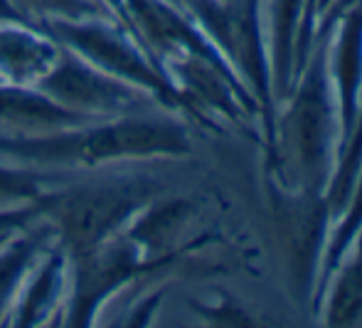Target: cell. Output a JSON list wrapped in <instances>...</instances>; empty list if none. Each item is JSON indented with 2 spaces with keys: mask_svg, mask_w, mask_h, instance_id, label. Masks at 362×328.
Returning a JSON list of instances; mask_svg holds the SVG:
<instances>
[{
  "mask_svg": "<svg viewBox=\"0 0 362 328\" xmlns=\"http://www.w3.org/2000/svg\"><path fill=\"white\" fill-rule=\"evenodd\" d=\"M190 153L187 126L170 116L94 119L37 136L0 133V161L35 171H94L114 163L185 158Z\"/></svg>",
  "mask_w": 362,
  "mask_h": 328,
  "instance_id": "6da1fadb",
  "label": "cell"
},
{
  "mask_svg": "<svg viewBox=\"0 0 362 328\" xmlns=\"http://www.w3.org/2000/svg\"><path fill=\"white\" fill-rule=\"evenodd\" d=\"M328 38L315 40L293 89L276 106L274 138L267 151V176L313 193H328L340 148L338 101L328 72Z\"/></svg>",
  "mask_w": 362,
  "mask_h": 328,
  "instance_id": "7a4b0ae2",
  "label": "cell"
},
{
  "mask_svg": "<svg viewBox=\"0 0 362 328\" xmlns=\"http://www.w3.org/2000/svg\"><path fill=\"white\" fill-rule=\"evenodd\" d=\"M158 196H163V186L151 176H111L104 181L49 188L42 217L52 225L59 247L67 254H79L124 232Z\"/></svg>",
  "mask_w": 362,
  "mask_h": 328,
  "instance_id": "3957f363",
  "label": "cell"
},
{
  "mask_svg": "<svg viewBox=\"0 0 362 328\" xmlns=\"http://www.w3.org/2000/svg\"><path fill=\"white\" fill-rule=\"evenodd\" d=\"M197 28L207 35L242 79L259 106L264 153L274 138L276 101L272 91V64H269L267 35H264V0H173Z\"/></svg>",
  "mask_w": 362,
  "mask_h": 328,
  "instance_id": "277c9868",
  "label": "cell"
},
{
  "mask_svg": "<svg viewBox=\"0 0 362 328\" xmlns=\"http://www.w3.org/2000/svg\"><path fill=\"white\" fill-rule=\"evenodd\" d=\"M45 28L62 47L79 55L101 72L136 86L170 114L187 116L180 91L173 86L158 60L141 45V40L114 15H91L76 20H49Z\"/></svg>",
  "mask_w": 362,
  "mask_h": 328,
  "instance_id": "5b68a950",
  "label": "cell"
},
{
  "mask_svg": "<svg viewBox=\"0 0 362 328\" xmlns=\"http://www.w3.org/2000/svg\"><path fill=\"white\" fill-rule=\"evenodd\" d=\"M267 191L274 232L286 264L288 289L300 306L310 309L333 227L328 196L284 186L272 176H267Z\"/></svg>",
  "mask_w": 362,
  "mask_h": 328,
  "instance_id": "8992f818",
  "label": "cell"
},
{
  "mask_svg": "<svg viewBox=\"0 0 362 328\" xmlns=\"http://www.w3.org/2000/svg\"><path fill=\"white\" fill-rule=\"evenodd\" d=\"M163 266H165L163 262L148 259L126 232H119L116 237L79 254H69L72 281H69V296L57 326H94L106 304L121 289Z\"/></svg>",
  "mask_w": 362,
  "mask_h": 328,
  "instance_id": "52a82bcc",
  "label": "cell"
},
{
  "mask_svg": "<svg viewBox=\"0 0 362 328\" xmlns=\"http://www.w3.org/2000/svg\"><path fill=\"white\" fill-rule=\"evenodd\" d=\"M35 86L52 96L57 104L84 114L89 119H116V116L139 114L144 101H153L136 86L116 79L89 64L79 55L62 47L57 62Z\"/></svg>",
  "mask_w": 362,
  "mask_h": 328,
  "instance_id": "ba28073f",
  "label": "cell"
},
{
  "mask_svg": "<svg viewBox=\"0 0 362 328\" xmlns=\"http://www.w3.org/2000/svg\"><path fill=\"white\" fill-rule=\"evenodd\" d=\"M195 213H197V203L192 198L158 196L131 220L124 232L134 239L136 247L148 259L170 266L180 257L200 249L210 239L205 234V237L192 239V242H180L185 230L190 227Z\"/></svg>",
  "mask_w": 362,
  "mask_h": 328,
  "instance_id": "9c48e42d",
  "label": "cell"
},
{
  "mask_svg": "<svg viewBox=\"0 0 362 328\" xmlns=\"http://www.w3.org/2000/svg\"><path fill=\"white\" fill-rule=\"evenodd\" d=\"M328 72L340 116V148L355 129L362 99V3L335 20L328 38Z\"/></svg>",
  "mask_w": 362,
  "mask_h": 328,
  "instance_id": "30bf717a",
  "label": "cell"
},
{
  "mask_svg": "<svg viewBox=\"0 0 362 328\" xmlns=\"http://www.w3.org/2000/svg\"><path fill=\"white\" fill-rule=\"evenodd\" d=\"M69 281H72L69 254L59 244H52L23 284L5 319V326L40 328L59 324V316L69 296Z\"/></svg>",
  "mask_w": 362,
  "mask_h": 328,
  "instance_id": "8fae6325",
  "label": "cell"
},
{
  "mask_svg": "<svg viewBox=\"0 0 362 328\" xmlns=\"http://www.w3.org/2000/svg\"><path fill=\"white\" fill-rule=\"evenodd\" d=\"M62 45L45 28L20 18L0 20V79L35 86L57 62Z\"/></svg>",
  "mask_w": 362,
  "mask_h": 328,
  "instance_id": "7c38bea8",
  "label": "cell"
},
{
  "mask_svg": "<svg viewBox=\"0 0 362 328\" xmlns=\"http://www.w3.org/2000/svg\"><path fill=\"white\" fill-rule=\"evenodd\" d=\"M84 121L94 119L57 104L40 86L0 81V133L37 136V133L69 129Z\"/></svg>",
  "mask_w": 362,
  "mask_h": 328,
  "instance_id": "4fadbf2b",
  "label": "cell"
},
{
  "mask_svg": "<svg viewBox=\"0 0 362 328\" xmlns=\"http://www.w3.org/2000/svg\"><path fill=\"white\" fill-rule=\"evenodd\" d=\"M52 244H57V234L45 217L0 242V326H5L23 284Z\"/></svg>",
  "mask_w": 362,
  "mask_h": 328,
  "instance_id": "5bb4252c",
  "label": "cell"
},
{
  "mask_svg": "<svg viewBox=\"0 0 362 328\" xmlns=\"http://www.w3.org/2000/svg\"><path fill=\"white\" fill-rule=\"evenodd\" d=\"M305 0H269V15L264 28L272 64V91L276 106L288 96L296 81V43L303 23Z\"/></svg>",
  "mask_w": 362,
  "mask_h": 328,
  "instance_id": "9a60e30c",
  "label": "cell"
},
{
  "mask_svg": "<svg viewBox=\"0 0 362 328\" xmlns=\"http://www.w3.org/2000/svg\"><path fill=\"white\" fill-rule=\"evenodd\" d=\"M313 316L325 326L362 324V230L325 281Z\"/></svg>",
  "mask_w": 362,
  "mask_h": 328,
  "instance_id": "2e32d148",
  "label": "cell"
},
{
  "mask_svg": "<svg viewBox=\"0 0 362 328\" xmlns=\"http://www.w3.org/2000/svg\"><path fill=\"white\" fill-rule=\"evenodd\" d=\"M360 230H362V166L358 176H355V183L350 188V196L345 200L343 210L338 213V217L333 220V227H330V237L328 244H325L323 264H320V274H318V286H315L313 301H310V314L315 311V304H318L320 294H323L328 276L333 274V269L343 259V254L350 249V244L355 242Z\"/></svg>",
  "mask_w": 362,
  "mask_h": 328,
  "instance_id": "e0dca14e",
  "label": "cell"
},
{
  "mask_svg": "<svg viewBox=\"0 0 362 328\" xmlns=\"http://www.w3.org/2000/svg\"><path fill=\"white\" fill-rule=\"evenodd\" d=\"M52 181L54 176H49L47 171H35V168H25L18 163L0 161V210L35 203L47 196Z\"/></svg>",
  "mask_w": 362,
  "mask_h": 328,
  "instance_id": "ac0fdd59",
  "label": "cell"
},
{
  "mask_svg": "<svg viewBox=\"0 0 362 328\" xmlns=\"http://www.w3.org/2000/svg\"><path fill=\"white\" fill-rule=\"evenodd\" d=\"M18 18L42 25L49 20H76L91 15H111L101 0H8Z\"/></svg>",
  "mask_w": 362,
  "mask_h": 328,
  "instance_id": "d6986e66",
  "label": "cell"
},
{
  "mask_svg": "<svg viewBox=\"0 0 362 328\" xmlns=\"http://www.w3.org/2000/svg\"><path fill=\"white\" fill-rule=\"evenodd\" d=\"M362 166V99H360V111H358V121H355V129L350 133V138L345 141L343 151H340L338 166H335L333 181L328 186V203H330V213H333V220L338 217V213L343 210L345 200L350 196V188L355 183V176H358Z\"/></svg>",
  "mask_w": 362,
  "mask_h": 328,
  "instance_id": "ffe728a7",
  "label": "cell"
},
{
  "mask_svg": "<svg viewBox=\"0 0 362 328\" xmlns=\"http://www.w3.org/2000/svg\"><path fill=\"white\" fill-rule=\"evenodd\" d=\"M187 309L197 316L205 326H222V328H237V326H257L254 314L234 299L227 291H217L212 301L187 299Z\"/></svg>",
  "mask_w": 362,
  "mask_h": 328,
  "instance_id": "44dd1931",
  "label": "cell"
},
{
  "mask_svg": "<svg viewBox=\"0 0 362 328\" xmlns=\"http://www.w3.org/2000/svg\"><path fill=\"white\" fill-rule=\"evenodd\" d=\"M42 213H45V196L40 200H35V203L0 210V239L20 232V230H25L28 225L37 222V220L42 217Z\"/></svg>",
  "mask_w": 362,
  "mask_h": 328,
  "instance_id": "7402d4cb",
  "label": "cell"
},
{
  "mask_svg": "<svg viewBox=\"0 0 362 328\" xmlns=\"http://www.w3.org/2000/svg\"><path fill=\"white\" fill-rule=\"evenodd\" d=\"M168 286H158V289L148 291L141 299H136L131 304V309L126 311V316L119 321V326H129V328H141V326H151L156 321L158 311H160V304L165 299Z\"/></svg>",
  "mask_w": 362,
  "mask_h": 328,
  "instance_id": "603a6c76",
  "label": "cell"
},
{
  "mask_svg": "<svg viewBox=\"0 0 362 328\" xmlns=\"http://www.w3.org/2000/svg\"><path fill=\"white\" fill-rule=\"evenodd\" d=\"M358 3H362V0H330V5L323 10L318 25H315V40L328 38L330 30H333V25H335V20H338L345 10H350L353 5H358Z\"/></svg>",
  "mask_w": 362,
  "mask_h": 328,
  "instance_id": "cb8c5ba5",
  "label": "cell"
},
{
  "mask_svg": "<svg viewBox=\"0 0 362 328\" xmlns=\"http://www.w3.org/2000/svg\"><path fill=\"white\" fill-rule=\"evenodd\" d=\"M330 5V0H320V5H318V20H320V15H323V10Z\"/></svg>",
  "mask_w": 362,
  "mask_h": 328,
  "instance_id": "d4e9b609",
  "label": "cell"
},
{
  "mask_svg": "<svg viewBox=\"0 0 362 328\" xmlns=\"http://www.w3.org/2000/svg\"><path fill=\"white\" fill-rule=\"evenodd\" d=\"M5 239H8V237H5ZM5 239H0V242H5Z\"/></svg>",
  "mask_w": 362,
  "mask_h": 328,
  "instance_id": "484cf974",
  "label": "cell"
},
{
  "mask_svg": "<svg viewBox=\"0 0 362 328\" xmlns=\"http://www.w3.org/2000/svg\"><path fill=\"white\" fill-rule=\"evenodd\" d=\"M0 81H3V79H0Z\"/></svg>",
  "mask_w": 362,
  "mask_h": 328,
  "instance_id": "4316f807",
  "label": "cell"
}]
</instances>
